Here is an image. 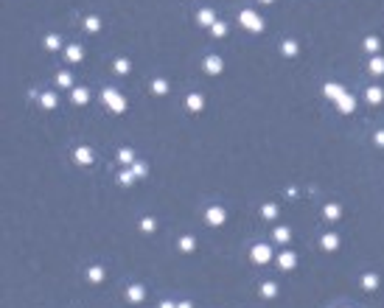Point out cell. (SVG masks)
<instances>
[{"mask_svg":"<svg viewBox=\"0 0 384 308\" xmlns=\"http://www.w3.org/2000/svg\"><path fill=\"white\" fill-rule=\"evenodd\" d=\"M238 23H241L247 31H253V34H264V28H267L264 17L255 9H241V11H238Z\"/></svg>","mask_w":384,"mask_h":308,"instance_id":"1","label":"cell"},{"mask_svg":"<svg viewBox=\"0 0 384 308\" xmlns=\"http://www.w3.org/2000/svg\"><path fill=\"white\" fill-rule=\"evenodd\" d=\"M101 98H104V104L115 115H123V112H126V98H123L115 87H104V90H101Z\"/></svg>","mask_w":384,"mask_h":308,"instance_id":"2","label":"cell"},{"mask_svg":"<svg viewBox=\"0 0 384 308\" xmlns=\"http://www.w3.org/2000/svg\"><path fill=\"white\" fill-rule=\"evenodd\" d=\"M272 258H275V252H272V247H269V244H255V247L250 249V261H253L255 266L269 264Z\"/></svg>","mask_w":384,"mask_h":308,"instance_id":"3","label":"cell"},{"mask_svg":"<svg viewBox=\"0 0 384 308\" xmlns=\"http://www.w3.org/2000/svg\"><path fill=\"white\" fill-rule=\"evenodd\" d=\"M73 163L87 168V165L96 163V152H93L90 146H76V149H73Z\"/></svg>","mask_w":384,"mask_h":308,"instance_id":"4","label":"cell"},{"mask_svg":"<svg viewBox=\"0 0 384 308\" xmlns=\"http://www.w3.org/2000/svg\"><path fill=\"white\" fill-rule=\"evenodd\" d=\"M205 222H208L210 227H222V224L227 222V210L222 205H210L208 210H205Z\"/></svg>","mask_w":384,"mask_h":308,"instance_id":"5","label":"cell"},{"mask_svg":"<svg viewBox=\"0 0 384 308\" xmlns=\"http://www.w3.org/2000/svg\"><path fill=\"white\" fill-rule=\"evenodd\" d=\"M275 264H278V269H283V272H292L297 266V252L295 249H283V252L275 255Z\"/></svg>","mask_w":384,"mask_h":308,"instance_id":"6","label":"cell"},{"mask_svg":"<svg viewBox=\"0 0 384 308\" xmlns=\"http://www.w3.org/2000/svg\"><path fill=\"white\" fill-rule=\"evenodd\" d=\"M202 70H205L208 76H219V73L225 70V62H222V56L210 53V56H205V62H202Z\"/></svg>","mask_w":384,"mask_h":308,"instance_id":"7","label":"cell"},{"mask_svg":"<svg viewBox=\"0 0 384 308\" xmlns=\"http://www.w3.org/2000/svg\"><path fill=\"white\" fill-rule=\"evenodd\" d=\"M183 104H185V110L188 112H202L205 110V95L202 93H188Z\"/></svg>","mask_w":384,"mask_h":308,"instance_id":"8","label":"cell"},{"mask_svg":"<svg viewBox=\"0 0 384 308\" xmlns=\"http://www.w3.org/2000/svg\"><path fill=\"white\" fill-rule=\"evenodd\" d=\"M365 101L370 104V107H379V104L384 101V87H379V84L365 87Z\"/></svg>","mask_w":384,"mask_h":308,"instance_id":"9","label":"cell"},{"mask_svg":"<svg viewBox=\"0 0 384 308\" xmlns=\"http://www.w3.org/2000/svg\"><path fill=\"white\" fill-rule=\"evenodd\" d=\"M320 249L323 252H337L340 249V235L337 232H323L320 235Z\"/></svg>","mask_w":384,"mask_h":308,"instance_id":"10","label":"cell"},{"mask_svg":"<svg viewBox=\"0 0 384 308\" xmlns=\"http://www.w3.org/2000/svg\"><path fill=\"white\" fill-rule=\"evenodd\" d=\"M126 300H129L132 306H140V303L146 300V289H143L140 283H132V286H126Z\"/></svg>","mask_w":384,"mask_h":308,"instance_id":"11","label":"cell"},{"mask_svg":"<svg viewBox=\"0 0 384 308\" xmlns=\"http://www.w3.org/2000/svg\"><path fill=\"white\" fill-rule=\"evenodd\" d=\"M320 213H323L325 222H331V224H334V222H340V219H342V207L337 205V202H325Z\"/></svg>","mask_w":384,"mask_h":308,"instance_id":"12","label":"cell"},{"mask_svg":"<svg viewBox=\"0 0 384 308\" xmlns=\"http://www.w3.org/2000/svg\"><path fill=\"white\" fill-rule=\"evenodd\" d=\"M65 59H68L70 65H79V62L84 59V48H81L79 42H70L68 48H65Z\"/></svg>","mask_w":384,"mask_h":308,"instance_id":"13","label":"cell"},{"mask_svg":"<svg viewBox=\"0 0 384 308\" xmlns=\"http://www.w3.org/2000/svg\"><path fill=\"white\" fill-rule=\"evenodd\" d=\"M70 101L76 104V107L90 104V90H87V87H73V90H70Z\"/></svg>","mask_w":384,"mask_h":308,"instance_id":"14","label":"cell"},{"mask_svg":"<svg viewBox=\"0 0 384 308\" xmlns=\"http://www.w3.org/2000/svg\"><path fill=\"white\" fill-rule=\"evenodd\" d=\"M196 23H199L202 28H210L213 23H216V11L208 9V6H205V9H199V11H196Z\"/></svg>","mask_w":384,"mask_h":308,"instance_id":"15","label":"cell"},{"mask_svg":"<svg viewBox=\"0 0 384 308\" xmlns=\"http://www.w3.org/2000/svg\"><path fill=\"white\" fill-rule=\"evenodd\" d=\"M258 294H261L264 300H275V297H278V283L264 280L261 286H258Z\"/></svg>","mask_w":384,"mask_h":308,"instance_id":"16","label":"cell"},{"mask_svg":"<svg viewBox=\"0 0 384 308\" xmlns=\"http://www.w3.org/2000/svg\"><path fill=\"white\" fill-rule=\"evenodd\" d=\"M367 73H373V76H384V56H370L367 59Z\"/></svg>","mask_w":384,"mask_h":308,"instance_id":"17","label":"cell"},{"mask_svg":"<svg viewBox=\"0 0 384 308\" xmlns=\"http://www.w3.org/2000/svg\"><path fill=\"white\" fill-rule=\"evenodd\" d=\"M104 277H107V272H104V266H90L87 269V280L93 283V286H101V283H104Z\"/></svg>","mask_w":384,"mask_h":308,"instance_id":"18","label":"cell"},{"mask_svg":"<svg viewBox=\"0 0 384 308\" xmlns=\"http://www.w3.org/2000/svg\"><path fill=\"white\" fill-rule=\"evenodd\" d=\"M272 241H275V244H289V241H292V230L283 227V224H278V227L272 230Z\"/></svg>","mask_w":384,"mask_h":308,"instance_id":"19","label":"cell"},{"mask_svg":"<svg viewBox=\"0 0 384 308\" xmlns=\"http://www.w3.org/2000/svg\"><path fill=\"white\" fill-rule=\"evenodd\" d=\"M280 53H283L286 59H295L297 53H300V45H297L295 39H283V42H280Z\"/></svg>","mask_w":384,"mask_h":308,"instance_id":"20","label":"cell"},{"mask_svg":"<svg viewBox=\"0 0 384 308\" xmlns=\"http://www.w3.org/2000/svg\"><path fill=\"white\" fill-rule=\"evenodd\" d=\"M56 87L73 90V87H76V78H73V73H68V70H59V73H56Z\"/></svg>","mask_w":384,"mask_h":308,"instance_id":"21","label":"cell"},{"mask_svg":"<svg viewBox=\"0 0 384 308\" xmlns=\"http://www.w3.org/2000/svg\"><path fill=\"white\" fill-rule=\"evenodd\" d=\"M56 104H59V98H56L53 90H45V93L39 95V107H42V110H56Z\"/></svg>","mask_w":384,"mask_h":308,"instance_id":"22","label":"cell"},{"mask_svg":"<svg viewBox=\"0 0 384 308\" xmlns=\"http://www.w3.org/2000/svg\"><path fill=\"white\" fill-rule=\"evenodd\" d=\"M115 157H118V163H123V165H135V163H138L135 152H132V149H126V146H123V149H118V154H115Z\"/></svg>","mask_w":384,"mask_h":308,"instance_id":"23","label":"cell"},{"mask_svg":"<svg viewBox=\"0 0 384 308\" xmlns=\"http://www.w3.org/2000/svg\"><path fill=\"white\" fill-rule=\"evenodd\" d=\"M168 90H171V87H168V81L163 76L152 78V93H154V95H168Z\"/></svg>","mask_w":384,"mask_h":308,"instance_id":"24","label":"cell"},{"mask_svg":"<svg viewBox=\"0 0 384 308\" xmlns=\"http://www.w3.org/2000/svg\"><path fill=\"white\" fill-rule=\"evenodd\" d=\"M177 249H180V252H193V249H196V238H193V235H180Z\"/></svg>","mask_w":384,"mask_h":308,"instance_id":"25","label":"cell"},{"mask_svg":"<svg viewBox=\"0 0 384 308\" xmlns=\"http://www.w3.org/2000/svg\"><path fill=\"white\" fill-rule=\"evenodd\" d=\"M337 107H340V112L350 115V112H353V107H356V101H353V95H350V93H345L340 101H337Z\"/></svg>","mask_w":384,"mask_h":308,"instance_id":"26","label":"cell"},{"mask_svg":"<svg viewBox=\"0 0 384 308\" xmlns=\"http://www.w3.org/2000/svg\"><path fill=\"white\" fill-rule=\"evenodd\" d=\"M379 283H382V280H379V274H376V272H365V274H362V286H365L367 291H376V289H379Z\"/></svg>","mask_w":384,"mask_h":308,"instance_id":"27","label":"cell"},{"mask_svg":"<svg viewBox=\"0 0 384 308\" xmlns=\"http://www.w3.org/2000/svg\"><path fill=\"white\" fill-rule=\"evenodd\" d=\"M278 213H280V207L275 205V202H267V205L261 207V216L267 219V222H275V219H278Z\"/></svg>","mask_w":384,"mask_h":308,"instance_id":"28","label":"cell"},{"mask_svg":"<svg viewBox=\"0 0 384 308\" xmlns=\"http://www.w3.org/2000/svg\"><path fill=\"white\" fill-rule=\"evenodd\" d=\"M323 93L328 95V98H334V101H340L342 95H345V90H342L340 84H334V81H328V84L323 87Z\"/></svg>","mask_w":384,"mask_h":308,"instance_id":"29","label":"cell"},{"mask_svg":"<svg viewBox=\"0 0 384 308\" xmlns=\"http://www.w3.org/2000/svg\"><path fill=\"white\" fill-rule=\"evenodd\" d=\"M84 31H87V34H98V31H101V20H98L96 14L84 17Z\"/></svg>","mask_w":384,"mask_h":308,"instance_id":"30","label":"cell"},{"mask_svg":"<svg viewBox=\"0 0 384 308\" xmlns=\"http://www.w3.org/2000/svg\"><path fill=\"white\" fill-rule=\"evenodd\" d=\"M140 232H146V235H152V232L157 230V222H154V219H152V216H143V219H140Z\"/></svg>","mask_w":384,"mask_h":308,"instance_id":"31","label":"cell"},{"mask_svg":"<svg viewBox=\"0 0 384 308\" xmlns=\"http://www.w3.org/2000/svg\"><path fill=\"white\" fill-rule=\"evenodd\" d=\"M135 180H138V177L132 174V168H126V171H118V185H123V188H129Z\"/></svg>","mask_w":384,"mask_h":308,"instance_id":"32","label":"cell"},{"mask_svg":"<svg viewBox=\"0 0 384 308\" xmlns=\"http://www.w3.org/2000/svg\"><path fill=\"white\" fill-rule=\"evenodd\" d=\"M113 70L118 73V76H126V73L132 70V65H129V59H115L113 62Z\"/></svg>","mask_w":384,"mask_h":308,"instance_id":"33","label":"cell"},{"mask_svg":"<svg viewBox=\"0 0 384 308\" xmlns=\"http://www.w3.org/2000/svg\"><path fill=\"white\" fill-rule=\"evenodd\" d=\"M379 48H382V42H379V37H365V51L367 53H379Z\"/></svg>","mask_w":384,"mask_h":308,"instance_id":"34","label":"cell"},{"mask_svg":"<svg viewBox=\"0 0 384 308\" xmlns=\"http://www.w3.org/2000/svg\"><path fill=\"white\" fill-rule=\"evenodd\" d=\"M45 48H48V51H59V48H62L59 34H48V37H45Z\"/></svg>","mask_w":384,"mask_h":308,"instance_id":"35","label":"cell"},{"mask_svg":"<svg viewBox=\"0 0 384 308\" xmlns=\"http://www.w3.org/2000/svg\"><path fill=\"white\" fill-rule=\"evenodd\" d=\"M210 34L216 37V39H222V37L227 34V23H222V20H216V23L210 26Z\"/></svg>","mask_w":384,"mask_h":308,"instance_id":"36","label":"cell"},{"mask_svg":"<svg viewBox=\"0 0 384 308\" xmlns=\"http://www.w3.org/2000/svg\"><path fill=\"white\" fill-rule=\"evenodd\" d=\"M129 168H132V174H135L138 180H146V174H149V165L146 163H140V160H138V163L129 165Z\"/></svg>","mask_w":384,"mask_h":308,"instance_id":"37","label":"cell"},{"mask_svg":"<svg viewBox=\"0 0 384 308\" xmlns=\"http://www.w3.org/2000/svg\"><path fill=\"white\" fill-rule=\"evenodd\" d=\"M373 143L379 146V149H384V129H376V135H373Z\"/></svg>","mask_w":384,"mask_h":308,"instance_id":"38","label":"cell"},{"mask_svg":"<svg viewBox=\"0 0 384 308\" xmlns=\"http://www.w3.org/2000/svg\"><path fill=\"white\" fill-rule=\"evenodd\" d=\"M157 308H177V303H171V300H163Z\"/></svg>","mask_w":384,"mask_h":308,"instance_id":"39","label":"cell"},{"mask_svg":"<svg viewBox=\"0 0 384 308\" xmlns=\"http://www.w3.org/2000/svg\"><path fill=\"white\" fill-rule=\"evenodd\" d=\"M177 308H193V303H188V300H185V303H177Z\"/></svg>","mask_w":384,"mask_h":308,"instance_id":"40","label":"cell"},{"mask_svg":"<svg viewBox=\"0 0 384 308\" xmlns=\"http://www.w3.org/2000/svg\"><path fill=\"white\" fill-rule=\"evenodd\" d=\"M258 3H264V6H269V3H275V0H258Z\"/></svg>","mask_w":384,"mask_h":308,"instance_id":"41","label":"cell"},{"mask_svg":"<svg viewBox=\"0 0 384 308\" xmlns=\"http://www.w3.org/2000/svg\"><path fill=\"white\" fill-rule=\"evenodd\" d=\"M345 308H348V306H345Z\"/></svg>","mask_w":384,"mask_h":308,"instance_id":"42","label":"cell"}]
</instances>
